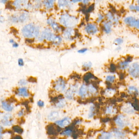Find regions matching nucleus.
<instances>
[{
  "label": "nucleus",
  "instance_id": "nucleus-4",
  "mask_svg": "<svg viewBox=\"0 0 139 139\" xmlns=\"http://www.w3.org/2000/svg\"><path fill=\"white\" fill-rule=\"evenodd\" d=\"M46 22L55 33L59 34L63 31L62 26L53 18H49L46 20Z\"/></svg>",
  "mask_w": 139,
  "mask_h": 139
},
{
  "label": "nucleus",
  "instance_id": "nucleus-20",
  "mask_svg": "<svg viewBox=\"0 0 139 139\" xmlns=\"http://www.w3.org/2000/svg\"><path fill=\"white\" fill-rule=\"evenodd\" d=\"M87 87L85 84H83L79 88L78 91V95L81 97H85L86 95H87Z\"/></svg>",
  "mask_w": 139,
  "mask_h": 139
},
{
  "label": "nucleus",
  "instance_id": "nucleus-48",
  "mask_svg": "<svg viewBox=\"0 0 139 139\" xmlns=\"http://www.w3.org/2000/svg\"><path fill=\"white\" fill-rule=\"evenodd\" d=\"M135 28L137 29V30H139V19L137 20L136 24L135 25Z\"/></svg>",
  "mask_w": 139,
  "mask_h": 139
},
{
  "label": "nucleus",
  "instance_id": "nucleus-17",
  "mask_svg": "<svg viewBox=\"0 0 139 139\" xmlns=\"http://www.w3.org/2000/svg\"><path fill=\"white\" fill-rule=\"evenodd\" d=\"M122 110L124 113L131 114L134 113L135 111L133 107L130 103H127L124 104L122 107Z\"/></svg>",
  "mask_w": 139,
  "mask_h": 139
},
{
  "label": "nucleus",
  "instance_id": "nucleus-16",
  "mask_svg": "<svg viewBox=\"0 0 139 139\" xmlns=\"http://www.w3.org/2000/svg\"><path fill=\"white\" fill-rule=\"evenodd\" d=\"M56 0H43V5L46 10H50L53 8Z\"/></svg>",
  "mask_w": 139,
  "mask_h": 139
},
{
  "label": "nucleus",
  "instance_id": "nucleus-13",
  "mask_svg": "<svg viewBox=\"0 0 139 139\" xmlns=\"http://www.w3.org/2000/svg\"><path fill=\"white\" fill-rule=\"evenodd\" d=\"M14 5L17 9L29 8V0H16L14 2Z\"/></svg>",
  "mask_w": 139,
  "mask_h": 139
},
{
  "label": "nucleus",
  "instance_id": "nucleus-3",
  "mask_svg": "<svg viewBox=\"0 0 139 139\" xmlns=\"http://www.w3.org/2000/svg\"><path fill=\"white\" fill-rule=\"evenodd\" d=\"M56 34L50 27H46L41 31L40 36L37 39L40 42L46 40L51 43Z\"/></svg>",
  "mask_w": 139,
  "mask_h": 139
},
{
  "label": "nucleus",
  "instance_id": "nucleus-30",
  "mask_svg": "<svg viewBox=\"0 0 139 139\" xmlns=\"http://www.w3.org/2000/svg\"><path fill=\"white\" fill-rule=\"evenodd\" d=\"M130 61L129 60L127 61H124L121 62L119 64V67L121 70H124L127 68L129 65V63Z\"/></svg>",
  "mask_w": 139,
  "mask_h": 139
},
{
  "label": "nucleus",
  "instance_id": "nucleus-44",
  "mask_svg": "<svg viewBox=\"0 0 139 139\" xmlns=\"http://www.w3.org/2000/svg\"><path fill=\"white\" fill-rule=\"evenodd\" d=\"M27 84V82L25 79H21L19 82V85H25Z\"/></svg>",
  "mask_w": 139,
  "mask_h": 139
},
{
  "label": "nucleus",
  "instance_id": "nucleus-51",
  "mask_svg": "<svg viewBox=\"0 0 139 139\" xmlns=\"http://www.w3.org/2000/svg\"><path fill=\"white\" fill-rule=\"evenodd\" d=\"M3 128L1 126H0V139L2 138V133L3 132Z\"/></svg>",
  "mask_w": 139,
  "mask_h": 139
},
{
  "label": "nucleus",
  "instance_id": "nucleus-54",
  "mask_svg": "<svg viewBox=\"0 0 139 139\" xmlns=\"http://www.w3.org/2000/svg\"><path fill=\"white\" fill-rule=\"evenodd\" d=\"M7 0H0V2L3 3H5L6 2Z\"/></svg>",
  "mask_w": 139,
  "mask_h": 139
},
{
  "label": "nucleus",
  "instance_id": "nucleus-57",
  "mask_svg": "<svg viewBox=\"0 0 139 139\" xmlns=\"http://www.w3.org/2000/svg\"><path fill=\"white\" fill-rule=\"evenodd\" d=\"M136 2L137 5H139V0H136Z\"/></svg>",
  "mask_w": 139,
  "mask_h": 139
},
{
  "label": "nucleus",
  "instance_id": "nucleus-32",
  "mask_svg": "<svg viewBox=\"0 0 139 139\" xmlns=\"http://www.w3.org/2000/svg\"><path fill=\"white\" fill-rule=\"evenodd\" d=\"M66 103V100L63 99H60L59 102L56 104V107H57L58 108H63L65 106Z\"/></svg>",
  "mask_w": 139,
  "mask_h": 139
},
{
  "label": "nucleus",
  "instance_id": "nucleus-45",
  "mask_svg": "<svg viewBox=\"0 0 139 139\" xmlns=\"http://www.w3.org/2000/svg\"><path fill=\"white\" fill-rule=\"evenodd\" d=\"M37 105L39 107H43L44 105V103L43 101L42 100H39L38 101L37 103Z\"/></svg>",
  "mask_w": 139,
  "mask_h": 139
},
{
  "label": "nucleus",
  "instance_id": "nucleus-33",
  "mask_svg": "<svg viewBox=\"0 0 139 139\" xmlns=\"http://www.w3.org/2000/svg\"><path fill=\"white\" fill-rule=\"evenodd\" d=\"M115 90L112 89H107L105 92V95L107 97H111L113 96L114 93H115Z\"/></svg>",
  "mask_w": 139,
  "mask_h": 139
},
{
  "label": "nucleus",
  "instance_id": "nucleus-23",
  "mask_svg": "<svg viewBox=\"0 0 139 139\" xmlns=\"http://www.w3.org/2000/svg\"><path fill=\"white\" fill-rule=\"evenodd\" d=\"M113 132V135H114V136L118 138H123L125 135V133L120 129H115Z\"/></svg>",
  "mask_w": 139,
  "mask_h": 139
},
{
  "label": "nucleus",
  "instance_id": "nucleus-27",
  "mask_svg": "<svg viewBox=\"0 0 139 139\" xmlns=\"http://www.w3.org/2000/svg\"><path fill=\"white\" fill-rule=\"evenodd\" d=\"M113 134L112 133H109V132H103L101 133V135L98 137L100 139H110L113 136Z\"/></svg>",
  "mask_w": 139,
  "mask_h": 139
},
{
  "label": "nucleus",
  "instance_id": "nucleus-2",
  "mask_svg": "<svg viewBox=\"0 0 139 139\" xmlns=\"http://www.w3.org/2000/svg\"><path fill=\"white\" fill-rule=\"evenodd\" d=\"M39 26L33 23H30L24 26L22 30V35L27 39H37L40 34Z\"/></svg>",
  "mask_w": 139,
  "mask_h": 139
},
{
  "label": "nucleus",
  "instance_id": "nucleus-1",
  "mask_svg": "<svg viewBox=\"0 0 139 139\" xmlns=\"http://www.w3.org/2000/svg\"><path fill=\"white\" fill-rule=\"evenodd\" d=\"M58 21L63 27L65 28H75L79 23L78 18L67 13L61 14L59 18Z\"/></svg>",
  "mask_w": 139,
  "mask_h": 139
},
{
  "label": "nucleus",
  "instance_id": "nucleus-8",
  "mask_svg": "<svg viewBox=\"0 0 139 139\" xmlns=\"http://www.w3.org/2000/svg\"><path fill=\"white\" fill-rule=\"evenodd\" d=\"M105 16L106 20L111 22L113 25H117L119 23L120 17L115 13L111 11H108Z\"/></svg>",
  "mask_w": 139,
  "mask_h": 139
},
{
  "label": "nucleus",
  "instance_id": "nucleus-11",
  "mask_svg": "<svg viewBox=\"0 0 139 139\" xmlns=\"http://www.w3.org/2000/svg\"><path fill=\"white\" fill-rule=\"evenodd\" d=\"M66 86L65 81L63 78H60L55 82L54 89L57 91L63 92L66 88Z\"/></svg>",
  "mask_w": 139,
  "mask_h": 139
},
{
  "label": "nucleus",
  "instance_id": "nucleus-6",
  "mask_svg": "<svg viewBox=\"0 0 139 139\" xmlns=\"http://www.w3.org/2000/svg\"><path fill=\"white\" fill-rule=\"evenodd\" d=\"M76 31L74 28H66L62 32V37L66 41H71L74 40Z\"/></svg>",
  "mask_w": 139,
  "mask_h": 139
},
{
  "label": "nucleus",
  "instance_id": "nucleus-59",
  "mask_svg": "<svg viewBox=\"0 0 139 139\" xmlns=\"http://www.w3.org/2000/svg\"></svg>",
  "mask_w": 139,
  "mask_h": 139
},
{
  "label": "nucleus",
  "instance_id": "nucleus-15",
  "mask_svg": "<svg viewBox=\"0 0 139 139\" xmlns=\"http://www.w3.org/2000/svg\"><path fill=\"white\" fill-rule=\"evenodd\" d=\"M55 123L60 127L65 128L71 124V119L69 117H66L61 120L57 121Z\"/></svg>",
  "mask_w": 139,
  "mask_h": 139
},
{
  "label": "nucleus",
  "instance_id": "nucleus-28",
  "mask_svg": "<svg viewBox=\"0 0 139 139\" xmlns=\"http://www.w3.org/2000/svg\"><path fill=\"white\" fill-rule=\"evenodd\" d=\"M75 92L71 89H70L66 91L65 93V96L66 98L69 99H72L73 98L74 94Z\"/></svg>",
  "mask_w": 139,
  "mask_h": 139
},
{
  "label": "nucleus",
  "instance_id": "nucleus-19",
  "mask_svg": "<svg viewBox=\"0 0 139 139\" xmlns=\"http://www.w3.org/2000/svg\"><path fill=\"white\" fill-rule=\"evenodd\" d=\"M63 39L62 36L59 35V34H57L51 43L52 44V45H53L54 46H60L62 43Z\"/></svg>",
  "mask_w": 139,
  "mask_h": 139
},
{
  "label": "nucleus",
  "instance_id": "nucleus-47",
  "mask_svg": "<svg viewBox=\"0 0 139 139\" xmlns=\"http://www.w3.org/2000/svg\"><path fill=\"white\" fill-rule=\"evenodd\" d=\"M18 63L19 66H22L24 65V62L22 59H20L18 60Z\"/></svg>",
  "mask_w": 139,
  "mask_h": 139
},
{
  "label": "nucleus",
  "instance_id": "nucleus-53",
  "mask_svg": "<svg viewBox=\"0 0 139 139\" xmlns=\"http://www.w3.org/2000/svg\"><path fill=\"white\" fill-rule=\"evenodd\" d=\"M14 139H22V138L20 136H18V135H16V136H15V137L13 138Z\"/></svg>",
  "mask_w": 139,
  "mask_h": 139
},
{
  "label": "nucleus",
  "instance_id": "nucleus-7",
  "mask_svg": "<svg viewBox=\"0 0 139 139\" xmlns=\"http://www.w3.org/2000/svg\"><path fill=\"white\" fill-rule=\"evenodd\" d=\"M73 3L71 0H57V5L59 9L61 10H66L72 9Z\"/></svg>",
  "mask_w": 139,
  "mask_h": 139
},
{
  "label": "nucleus",
  "instance_id": "nucleus-22",
  "mask_svg": "<svg viewBox=\"0 0 139 139\" xmlns=\"http://www.w3.org/2000/svg\"><path fill=\"white\" fill-rule=\"evenodd\" d=\"M12 119H11V117L9 115H7L4 116L3 119L2 120V123L4 125L9 126L12 123Z\"/></svg>",
  "mask_w": 139,
  "mask_h": 139
},
{
  "label": "nucleus",
  "instance_id": "nucleus-35",
  "mask_svg": "<svg viewBox=\"0 0 139 139\" xmlns=\"http://www.w3.org/2000/svg\"><path fill=\"white\" fill-rule=\"evenodd\" d=\"M87 90L89 93L91 94H95L97 92V89L93 85H90L87 87Z\"/></svg>",
  "mask_w": 139,
  "mask_h": 139
},
{
  "label": "nucleus",
  "instance_id": "nucleus-12",
  "mask_svg": "<svg viewBox=\"0 0 139 139\" xmlns=\"http://www.w3.org/2000/svg\"><path fill=\"white\" fill-rule=\"evenodd\" d=\"M102 25V30L104 34H108L112 32V30L113 23L107 20H104L101 23Z\"/></svg>",
  "mask_w": 139,
  "mask_h": 139
},
{
  "label": "nucleus",
  "instance_id": "nucleus-24",
  "mask_svg": "<svg viewBox=\"0 0 139 139\" xmlns=\"http://www.w3.org/2000/svg\"><path fill=\"white\" fill-rule=\"evenodd\" d=\"M60 114L57 111H52L48 116V119L50 121H55L58 119Z\"/></svg>",
  "mask_w": 139,
  "mask_h": 139
},
{
  "label": "nucleus",
  "instance_id": "nucleus-55",
  "mask_svg": "<svg viewBox=\"0 0 139 139\" xmlns=\"http://www.w3.org/2000/svg\"><path fill=\"white\" fill-rule=\"evenodd\" d=\"M18 45L16 43H14V44H13V47H18Z\"/></svg>",
  "mask_w": 139,
  "mask_h": 139
},
{
  "label": "nucleus",
  "instance_id": "nucleus-40",
  "mask_svg": "<svg viewBox=\"0 0 139 139\" xmlns=\"http://www.w3.org/2000/svg\"><path fill=\"white\" fill-rule=\"evenodd\" d=\"M72 130H67L62 132L61 134L62 135H65V136H70L71 134H72Z\"/></svg>",
  "mask_w": 139,
  "mask_h": 139
},
{
  "label": "nucleus",
  "instance_id": "nucleus-49",
  "mask_svg": "<svg viewBox=\"0 0 139 139\" xmlns=\"http://www.w3.org/2000/svg\"><path fill=\"white\" fill-rule=\"evenodd\" d=\"M24 109H22L18 113V116H23L24 115Z\"/></svg>",
  "mask_w": 139,
  "mask_h": 139
},
{
  "label": "nucleus",
  "instance_id": "nucleus-42",
  "mask_svg": "<svg viewBox=\"0 0 139 139\" xmlns=\"http://www.w3.org/2000/svg\"><path fill=\"white\" fill-rule=\"evenodd\" d=\"M93 0H81V2L84 5H87L90 4Z\"/></svg>",
  "mask_w": 139,
  "mask_h": 139
},
{
  "label": "nucleus",
  "instance_id": "nucleus-25",
  "mask_svg": "<svg viewBox=\"0 0 139 139\" xmlns=\"http://www.w3.org/2000/svg\"><path fill=\"white\" fill-rule=\"evenodd\" d=\"M117 112V109L114 108L113 106H109L107 107L106 109L105 113L107 114L113 115Z\"/></svg>",
  "mask_w": 139,
  "mask_h": 139
},
{
  "label": "nucleus",
  "instance_id": "nucleus-9",
  "mask_svg": "<svg viewBox=\"0 0 139 139\" xmlns=\"http://www.w3.org/2000/svg\"><path fill=\"white\" fill-rule=\"evenodd\" d=\"M115 123L120 128H123L128 125L129 122L127 117L123 115H120L115 119Z\"/></svg>",
  "mask_w": 139,
  "mask_h": 139
},
{
  "label": "nucleus",
  "instance_id": "nucleus-43",
  "mask_svg": "<svg viewBox=\"0 0 139 139\" xmlns=\"http://www.w3.org/2000/svg\"><path fill=\"white\" fill-rule=\"evenodd\" d=\"M129 91H133V92H135L136 93H138V90L136 88V87H133V86H130L129 87Z\"/></svg>",
  "mask_w": 139,
  "mask_h": 139
},
{
  "label": "nucleus",
  "instance_id": "nucleus-34",
  "mask_svg": "<svg viewBox=\"0 0 139 139\" xmlns=\"http://www.w3.org/2000/svg\"><path fill=\"white\" fill-rule=\"evenodd\" d=\"M12 129L15 132L19 134H22L23 132L22 128L19 126H14L13 127Z\"/></svg>",
  "mask_w": 139,
  "mask_h": 139
},
{
  "label": "nucleus",
  "instance_id": "nucleus-36",
  "mask_svg": "<svg viewBox=\"0 0 139 139\" xmlns=\"http://www.w3.org/2000/svg\"><path fill=\"white\" fill-rule=\"evenodd\" d=\"M129 10L132 11L139 12V5H130L129 6Z\"/></svg>",
  "mask_w": 139,
  "mask_h": 139
},
{
  "label": "nucleus",
  "instance_id": "nucleus-14",
  "mask_svg": "<svg viewBox=\"0 0 139 139\" xmlns=\"http://www.w3.org/2000/svg\"><path fill=\"white\" fill-rule=\"evenodd\" d=\"M137 19L134 16H127L124 19V22L127 26L131 28H135L136 24Z\"/></svg>",
  "mask_w": 139,
  "mask_h": 139
},
{
  "label": "nucleus",
  "instance_id": "nucleus-21",
  "mask_svg": "<svg viewBox=\"0 0 139 139\" xmlns=\"http://www.w3.org/2000/svg\"><path fill=\"white\" fill-rule=\"evenodd\" d=\"M2 107L7 111H11L13 109V107L9 102L3 101L2 102Z\"/></svg>",
  "mask_w": 139,
  "mask_h": 139
},
{
  "label": "nucleus",
  "instance_id": "nucleus-56",
  "mask_svg": "<svg viewBox=\"0 0 139 139\" xmlns=\"http://www.w3.org/2000/svg\"><path fill=\"white\" fill-rule=\"evenodd\" d=\"M3 20H4V19H3V17L0 18V22H3Z\"/></svg>",
  "mask_w": 139,
  "mask_h": 139
},
{
  "label": "nucleus",
  "instance_id": "nucleus-10",
  "mask_svg": "<svg viewBox=\"0 0 139 139\" xmlns=\"http://www.w3.org/2000/svg\"><path fill=\"white\" fill-rule=\"evenodd\" d=\"M130 74L134 78L139 77V63L135 62L130 65L129 68Z\"/></svg>",
  "mask_w": 139,
  "mask_h": 139
},
{
  "label": "nucleus",
  "instance_id": "nucleus-46",
  "mask_svg": "<svg viewBox=\"0 0 139 139\" xmlns=\"http://www.w3.org/2000/svg\"><path fill=\"white\" fill-rule=\"evenodd\" d=\"M87 51V49L83 48L78 50V53H83L86 52Z\"/></svg>",
  "mask_w": 139,
  "mask_h": 139
},
{
  "label": "nucleus",
  "instance_id": "nucleus-37",
  "mask_svg": "<svg viewBox=\"0 0 139 139\" xmlns=\"http://www.w3.org/2000/svg\"><path fill=\"white\" fill-rule=\"evenodd\" d=\"M124 42V40L122 38L118 37L117 38L114 40V43L115 45H120L122 44Z\"/></svg>",
  "mask_w": 139,
  "mask_h": 139
},
{
  "label": "nucleus",
  "instance_id": "nucleus-58",
  "mask_svg": "<svg viewBox=\"0 0 139 139\" xmlns=\"http://www.w3.org/2000/svg\"><path fill=\"white\" fill-rule=\"evenodd\" d=\"M10 42H11V43H13V42H14V40H10Z\"/></svg>",
  "mask_w": 139,
  "mask_h": 139
},
{
  "label": "nucleus",
  "instance_id": "nucleus-39",
  "mask_svg": "<svg viewBox=\"0 0 139 139\" xmlns=\"http://www.w3.org/2000/svg\"><path fill=\"white\" fill-rule=\"evenodd\" d=\"M115 79V76H108L106 78V80L110 83H113Z\"/></svg>",
  "mask_w": 139,
  "mask_h": 139
},
{
  "label": "nucleus",
  "instance_id": "nucleus-18",
  "mask_svg": "<svg viewBox=\"0 0 139 139\" xmlns=\"http://www.w3.org/2000/svg\"><path fill=\"white\" fill-rule=\"evenodd\" d=\"M17 94L18 96L24 97H27L29 96V93L26 87H22L17 90Z\"/></svg>",
  "mask_w": 139,
  "mask_h": 139
},
{
  "label": "nucleus",
  "instance_id": "nucleus-29",
  "mask_svg": "<svg viewBox=\"0 0 139 139\" xmlns=\"http://www.w3.org/2000/svg\"><path fill=\"white\" fill-rule=\"evenodd\" d=\"M105 18V15L101 13H99L98 14L97 16V19L96 20V23L97 24H99L102 23Z\"/></svg>",
  "mask_w": 139,
  "mask_h": 139
},
{
  "label": "nucleus",
  "instance_id": "nucleus-5",
  "mask_svg": "<svg viewBox=\"0 0 139 139\" xmlns=\"http://www.w3.org/2000/svg\"><path fill=\"white\" fill-rule=\"evenodd\" d=\"M84 31L86 34L89 35H95L99 31L98 24L89 22L85 25Z\"/></svg>",
  "mask_w": 139,
  "mask_h": 139
},
{
  "label": "nucleus",
  "instance_id": "nucleus-38",
  "mask_svg": "<svg viewBox=\"0 0 139 139\" xmlns=\"http://www.w3.org/2000/svg\"><path fill=\"white\" fill-rule=\"evenodd\" d=\"M94 78V77L93 75L92 74V73H86L85 75L84 78H83V79H84V80L87 82L90 79Z\"/></svg>",
  "mask_w": 139,
  "mask_h": 139
},
{
  "label": "nucleus",
  "instance_id": "nucleus-26",
  "mask_svg": "<svg viewBox=\"0 0 139 139\" xmlns=\"http://www.w3.org/2000/svg\"><path fill=\"white\" fill-rule=\"evenodd\" d=\"M29 18V14L26 13H24L21 14L19 17L18 20L20 22H24L27 20Z\"/></svg>",
  "mask_w": 139,
  "mask_h": 139
},
{
  "label": "nucleus",
  "instance_id": "nucleus-52",
  "mask_svg": "<svg viewBox=\"0 0 139 139\" xmlns=\"http://www.w3.org/2000/svg\"><path fill=\"white\" fill-rule=\"evenodd\" d=\"M29 82H35V78H32V77H31L29 79Z\"/></svg>",
  "mask_w": 139,
  "mask_h": 139
},
{
  "label": "nucleus",
  "instance_id": "nucleus-31",
  "mask_svg": "<svg viewBox=\"0 0 139 139\" xmlns=\"http://www.w3.org/2000/svg\"><path fill=\"white\" fill-rule=\"evenodd\" d=\"M95 110H96V109H95V106L92 105L91 106L89 109V113L88 114V118H91L94 116L95 115Z\"/></svg>",
  "mask_w": 139,
  "mask_h": 139
},
{
  "label": "nucleus",
  "instance_id": "nucleus-41",
  "mask_svg": "<svg viewBox=\"0 0 139 139\" xmlns=\"http://www.w3.org/2000/svg\"><path fill=\"white\" fill-rule=\"evenodd\" d=\"M92 66V63L90 62H85L83 65V67L86 69L89 70L90 68Z\"/></svg>",
  "mask_w": 139,
  "mask_h": 139
},
{
  "label": "nucleus",
  "instance_id": "nucleus-50",
  "mask_svg": "<svg viewBox=\"0 0 139 139\" xmlns=\"http://www.w3.org/2000/svg\"><path fill=\"white\" fill-rule=\"evenodd\" d=\"M71 1L73 4L77 3H79V2H81V0H71Z\"/></svg>",
  "mask_w": 139,
  "mask_h": 139
}]
</instances>
